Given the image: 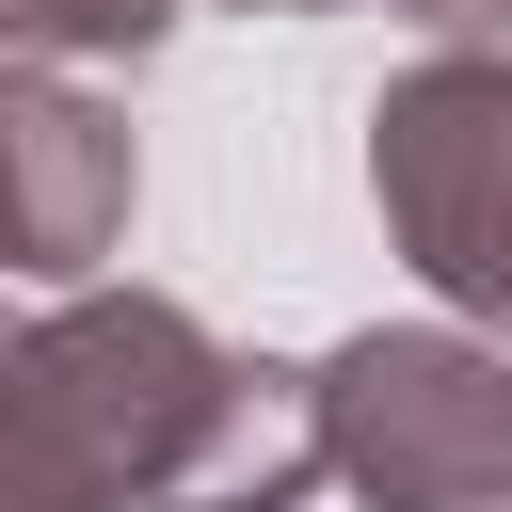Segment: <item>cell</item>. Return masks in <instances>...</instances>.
Masks as SVG:
<instances>
[{
	"label": "cell",
	"mask_w": 512,
	"mask_h": 512,
	"mask_svg": "<svg viewBox=\"0 0 512 512\" xmlns=\"http://www.w3.org/2000/svg\"><path fill=\"white\" fill-rule=\"evenodd\" d=\"M0 512H304L320 464V368L224 352L160 288H64L0 352Z\"/></svg>",
	"instance_id": "cell-1"
},
{
	"label": "cell",
	"mask_w": 512,
	"mask_h": 512,
	"mask_svg": "<svg viewBox=\"0 0 512 512\" xmlns=\"http://www.w3.org/2000/svg\"><path fill=\"white\" fill-rule=\"evenodd\" d=\"M320 464L368 512H512V336L368 320L320 352Z\"/></svg>",
	"instance_id": "cell-2"
},
{
	"label": "cell",
	"mask_w": 512,
	"mask_h": 512,
	"mask_svg": "<svg viewBox=\"0 0 512 512\" xmlns=\"http://www.w3.org/2000/svg\"><path fill=\"white\" fill-rule=\"evenodd\" d=\"M16 64H144L176 32V0H0Z\"/></svg>",
	"instance_id": "cell-5"
},
{
	"label": "cell",
	"mask_w": 512,
	"mask_h": 512,
	"mask_svg": "<svg viewBox=\"0 0 512 512\" xmlns=\"http://www.w3.org/2000/svg\"><path fill=\"white\" fill-rule=\"evenodd\" d=\"M0 128H16V272H32V288H80V272L128 240V128H112L64 64H16Z\"/></svg>",
	"instance_id": "cell-4"
},
{
	"label": "cell",
	"mask_w": 512,
	"mask_h": 512,
	"mask_svg": "<svg viewBox=\"0 0 512 512\" xmlns=\"http://www.w3.org/2000/svg\"><path fill=\"white\" fill-rule=\"evenodd\" d=\"M368 208L448 320L512 336V48H432L368 96Z\"/></svg>",
	"instance_id": "cell-3"
}]
</instances>
